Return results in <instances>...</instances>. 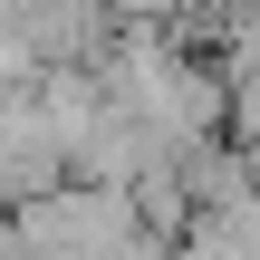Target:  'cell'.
I'll return each mask as SVG.
<instances>
[]
</instances>
